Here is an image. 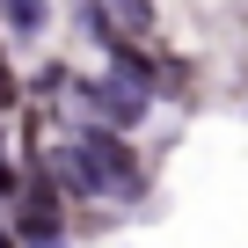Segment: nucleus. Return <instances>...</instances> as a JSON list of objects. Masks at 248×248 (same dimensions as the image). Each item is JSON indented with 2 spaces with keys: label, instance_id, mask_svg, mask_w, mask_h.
<instances>
[{
  "label": "nucleus",
  "instance_id": "obj_1",
  "mask_svg": "<svg viewBox=\"0 0 248 248\" xmlns=\"http://www.w3.org/2000/svg\"><path fill=\"white\" fill-rule=\"evenodd\" d=\"M37 168L59 183V197H80V204H139L146 197V161H139L132 132H109V124H73L59 146L37 154Z\"/></svg>",
  "mask_w": 248,
  "mask_h": 248
},
{
  "label": "nucleus",
  "instance_id": "obj_2",
  "mask_svg": "<svg viewBox=\"0 0 248 248\" xmlns=\"http://www.w3.org/2000/svg\"><path fill=\"white\" fill-rule=\"evenodd\" d=\"M0 22H8L15 44H37L51 30V0H0Z\"/></svg>",
  "mask_w": 248,
  "mask_h": 248
},
{
  "label": "nucleus",
  "instance_id": "obj_3",
  "mask_svg": "<svg viewBox=\"0 0 248 248\" xmlns=\"http://www.w3.org/2000/svg\"><path fill=\"white\" fill-rule=\"evenodd\" d=\"M102 8H109V22L124 30V37H154V22H161V8H154V0H102Z\"/></svg>",
  "mask_w": 248,
  "mask_h": 248
},
{
  "label": "nucleus",
  "instance_id": "obj_4",
  "mask_svg": "<svg viewBox=\"0 0 248 248\" xmlns=\"http://www.w3.org/2000/svg\"><path fill=\"white\" fill-rule=\"evenodd\" d=\"M22 102V80H15V66H8V51H0V109H15Z\"/></svg>",
  "mask_w": 248,
  "mask_h": 248
}]
</instances>
